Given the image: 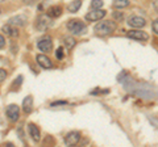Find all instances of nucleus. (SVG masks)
<instances>
[{
  "instance_id": "9",
  "label": "nucleus",
  "mask_w": 158,
  "mask_h": 147,
  "mask_svg": "<svg viewBox=\"0 0 158 147\" xmlns=\"http://www.w3.org/2000/svg\"><path fill=\"white\" fill-rule=\"evenodd\" d=\"M145 24H146V20L140 16H132L128 20V25L132 28H142V26H145Z\"/></svg>"
},
{
  "instance_id": "12",
  "label": "nucleus",
  "mask_w": 158,
  "mask_h": 147,
  "mask_svg": "<svg viewBox=\"0 0 158 147\" xmlns=\"http://www.w3.org/2000/svg\"><path fill=\"white\" fill-rule=\"evenodd\" d=\"M9 25L12 26H24L27 24V17L23 16V14H19V16H15L9 20Z\"/></svg>"
},
{
  "instance_id": "27",
  "label": "nucleus",
  "mask_w": 158,
  "mask_h": 147,
  "mask_svg": "<svg viewBox=\"0 0 158 147\" xmlns=\"http://www.w3.org/2000/svg\"><path fill=\"white\" fill-rule=\"evenodd\" d=\"M0 13H2V9H0Z\"/></svg>"
},
{
  "instance_id": "26",
  "label": "nucleus",
  "mask_w": 158,
  "mask_h": 147,
  "mask_svg": "<svg viewBox=\"0 0 158 147\" xmlns=\"http://www.w3.org/2000/svg\"><path fill=\"white\" fill-rule=\"evenodd\" d=\"M4 46H6V38L0 34V49H3Z\"/></svg>"
},
{
  "instance_id": "4",
  "label": "nucleus",
  "mask_w": 158,
  "mask_h": 147,
  "mask_svg": "<svg viewBox=\"0 0 158 147\" xmlns=\"http://www.w3.org/2000/svg\"><path fill=\"white\" fill-rule=\"evenodd\" d=\"M106 16V11L104 9H92L91 12H88L86 14V20L87 21H98V20H102L103 17Z\"/></svg>"
},
{
  "instance_id": "3",
  "label": "nucleus",
  "mask_w": 158,
  "mask_h": 147,
  "mask_svg": "<svg viewBox=\"0 0 158 147\" xmlns=\"http://www.w3.org/2000/svg\"><path fill=\"white\" fill-rule=\"evenodd\" d=\"M52 25V18L48 16V14H41L38 18H37V22H36V28L37 30L40 32H44Z\"/></svg>"
},
{
  "instance_id": "13",
  "label": "nucleus",
  "mask_w": 158,
  "mask_h": 147,
  "mask_svg": "<svg viewBox=\"0 0 158 147\" xmlns=\"http://www.w3.org/2000/svg\"><path fill=\"white\" fill-rule=\"evenodd\" d=\"M23 109L25 113H31L33 110V97L32 96H27L23 101Z\"/></svg>"
},
{
  "instance_id": "1",
  "label": "nucleus",
  "mask_w": 158,
  "mask_h": 147,
  "mask_svg": "<svg viewBox=\"0 0 158 147\" xmlns=\"http://www.w3.org/2000/svg\"><path fill=\"white\" fill-rule=\"evenodd\" d=\"M117 29V25L115 21H111V20H103L99 24H96L94 30H95V34L98 36H108V34L113 33Z\"/></svg>"
},
{
  "instance_id": "2",
  "label": "nucleus",
  "mask_w": 158,
  "mask_h": 147,
  "mask_svg": "<svg viewBox=\"0 0 158 147\" xmlns=\"http://www.w3.org/2000/svg\"><path fill=\"white\" fill-rule=\"evenodd\" d=\"M67 29L71 34H74V36H82V34H85L87 32L86 24L77 20V18H73V20H70L67 22Z\"/></svg>"
},
{
  "instance_id": "25",
  "label": "nucleus",
  "mask_w": 158,
  "mask_h": 147,
  "mask_svg": "<svg viewBox=\"0 0 158 147\" xmlns=\"http://www.w3.org/2000/svg\"><path fill=\"white\" fill-rule=\"evenodd\" d=\"M153 32H154L156 34L158 33V21L157 20L153 21Z\"/></svg>"
},
{
  "instance_id": "21",
  "label": "nucleus",
  "mask_w": 158,
  "mask_h": 147,
  "mask_svg": "<svg viewBox=\"0 0 158 147\" xmlns=\"http://www.w3.org/2000/svg\"><path fill=\"white\" fill-rule=\"evenodd\" d=\"M66 104H69L66 100H59V101H53L50 104V106H62V105H66Z\"/></svg>"
},
{
  "instance_id": "18",
  "label": "nucleus",
  "mask_w": 158,
  "mask_h": 147,
  "mask_svg": "<svg viewBox=\"0 0 158 147\" xmlns=\"http://www.w3.org/2000/svg\"><path fill=\"white\" fill-rule=\"evenodd\" d=\"M128 6H129V0H115V2H113V7L118 8V9L125 8Z\"/></svg>"
},
{
  "instance_id": "19",
  "label": "nucleus",
  "mask_w": 158,
  "mask_h": 147,
  "mask_svg": "<svg viewBox=\"0 0 158 147\" xmlns=\"http://www.w3.org/2000/svg\"><path fill=\"white\" fill-rule=\"evenodd\" d=\"M103 7V0H92L91 2V8L92 9H99Z\"/></svg>"
},
{
  "instance_id": "14",
  "label": "nucleus",
  "mask_w": 158,
  "mask_h": 147,
  "mask_svg": "<svg viewBox=\"0 0 158 147\" xmlns=\"http://www.w3.org/2000/svg\"><path fill=\"white\" fill-rule=\"evenodd\" d=\"M62 14V8L58 7V6H54V7H50L48 9V16L50 18H56L58 16H61Z\"/></svg>"
},
{
  "instance_id": "28",
  "label": "nucleus",
  "mask_w": 158,
  "mask_h": 147,
  "mask_svg": "<svg viewBox=\"0 0 158 147\" xmlns=\"http://www.w3.org/2000/svg\"><path fill=\"white\" fill-rule=\"evenodd\" d=\"M0 2H3V0H0Z\"/></svg>"
},
{
  "instance_id": "24",
  "label": "nucleus",
  "mask_w": 158,
  "mask_h": 147,
  "mask_svg": "<svg viewBox=\"0 0 158 147\" xmlns=\"http://www.w3.org/2000/svg\"><path fill=\"white\" fill-rule=\"evenodd\" d=\"M24 3L27 4V6H33V4H36V3H38L40 0H23Z\"/></svg>"
},
{
  "instance_id": "20",
  "label": "nucleus",
  "mask_w": 158,
  "mask_h": 147,
  "mask_svg": "<svg viewBox=\"0 0 158 147\" xmlns=\"http://www.w3.org/2000/svg\"><path fill=\"white\" fill-rule=\"evenodd\" d=\"M56 57H57V59H63V57H65V54H63V47H58L57 49Z\"/></svg>"
},
{
  "instance_id": "7",
  "label": "nucleus",
  "mask_w": 158,
  "mask_h": 147,
  "mask_svg": "<svg viewBox=\"0 0 158 147\" xmlns=\"http://www.w3.org/2000/svg\"><path fill=\"white\" fill-rule=\"evenodd\" d=\"M37 47L40 49L41 51H50L52 49H53V41H52V38L50 37H44L41 38L38 42H37Z\"/></svg>"
},
{
  "instance_id": "8",
  "label": "nucleus",
  "mask_w": 158,
  "mask_h": 147,
  "mask_svg": "<svg viewBox=\"0 0 158 147\" xmlns=\"http://www.w3.org/2000/svg\"><path fill=\"white\" fill-rule=\"evenodd\" d=\"M7 117L11 121H13V122H16L19 120V117H20V109H19V106L16 104H11V105L7 106Z\"/></svg>"
},
{
  "instance_id": "5",
  "label": "nucleus",
  "mask_w": 158,
  "mask_h": 147,
  "mask_svg": "<svg viewBox=\"0 0 158 147\" xmlns=\"http://www.w3.org/2000/svg\"><path fill=\"white\" fill-rule=\"evenodd\" d=\"M81 141V133L79 131H70L65 137V145L66 146H75Z\"/></svg>"
},
{
  "instance_id": "6",
  "label": "nucleus",
  "mask_w": 158,
  "mask_h": 147,
  "mask_svg": "<svg viewBox=\"0 0 158 147\" xmlns=\"http://www.w3.org/2000/svg\"><path fill=\"white\" fill-rule=\"evenodd\" d=\"M127 36L136 41H148L149 40V34L144 30H129L127 33Z\"/></svg>"
},
{
  "instance_id": "16",
  "label": "nucleus",
  "mask_w": 158,
  "mask_h": 147,
  "mask_svg": "<svg viewBox=\"0 0 158 147\" xmlns=\"http://www.w3.org/2000/svg\"><path fill=\"white\" fill-rule=\"evenodd\" d=\"M81 6H82V0H74V2L69 4V12H71V13L78 12V9L81 8Z\"/></svg>"
},
{
  "instance_id": "23",
  "label": "nucleus",
  "mask_w": 158,
  "mask_h": 147,
  "mask_svg": "<svg viewBox=\"0 0 158 147\" xmlns=\"http://www.w3.org/2000/svg\"><path fill=\"white\" fill-rule=\"evenodd\" d=\"M123 17H124V14L120 13V12H115V13H113V18H115V20H121Z\"/></svg>"
},
{
  "instance_id": "11",
  "label": "nucleus",
  "mask_w": 158,
  "mask_h": 147,
  "mask_svg": "<svg viewBox=\"0 0 158 147\" xmlns=\"http://www.w3.org/2000/svg\"><path fill=\"white\" fill-rule=\"evenodd\" d=\"M28 131H29V135H31V138L34 142H38L40 141V138H41V135H40V129L34 124H29L28 125Z\"/></svg>"
},
{
  "instance_id": "17",
  "label": "nucleus",
  "mask_w": 158,
  "mask_h": 147,
  "mask_svg": "<svg viewBox=\"0 0 158 147\" xmlns=\"http://www.w3.org/2000/svg\"><path fill=\"white\" fill-rule=\"evenodd\" d=\"M63 43H65L66 49H69V50H71V49L77 45V41L74 40L73 37H65V38H63Z\"/></svg>"
},
{
  "instance_id": "22",
  "label": "nucleus",
  "mask_w": 158,
  "mask_h": 147,
  "mask_svg": "<svg viewBox=\"0 0 158 147\" xmlns=\"http://www.w3.org/2000/svg\"><path fill=\"white\" fill-rule=\"evenodd\" d=\"M6 77H7V71L4 68H0V83L3 80H6Z\"/></svg>"
},
{
  "instance_id": "15",
  "label": "nucleus",
  "mask_w": 158,
  "mask_h": 147,
  "mask_svg": "<svg viewBox=\"0 0 158 147\" xmlns=\"http://www.w3.org/2000/svg\"><path fill=\"white\" fill-rule=\"evenodd\" d=\"M3 32L7 34V36H9V37H17L19 36V32H17V29L16 28H12V25H4L3 26Z\"/></svg>"
},
{
  "instance_id": "10",
  "label": "nucleus",
  "mask_w": 158,
  "mask_h": 147,
  "mask_svg": "<svg viewBox=\"0 0 158 147\" xmlns=\"http://www.w3.org/2000/svg\"><path fill=\"white\" fill-rule=\"evenodd\" d=\"M36 59H37V63L42 68H52L53 67V62L49 59L46 55H44V54H40V55H37Z\"/></svg>"
}]
</instances>
